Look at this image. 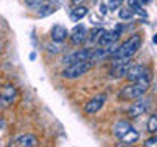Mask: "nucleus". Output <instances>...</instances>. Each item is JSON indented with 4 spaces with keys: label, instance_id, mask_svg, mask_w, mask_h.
<instances>
[{
    "label": "nucleus",
    "instance_id": "17",
    "mask_svg": "<svg viewBox=\"0 0 157 147\" xmlns=\"http://www.w3.org/2000/svg\"><path fill=\"white\" fill-rule=\"evenodd\" d=\"M128 5H129V8L132 10V13H137V15H141V17H146L144 7H142V3L139 2V0H128Z\"/></svg>",
    "mask_w": 157,
    "mask_h": 147
},
{
    "label": "nucleus",
    "instance_id": "8",
    "mask_svg": "<svg viewBox=\"0 0 157 147\" xmlns=\"http://www.w3.org/2000/svg\"><path fill=\"white\" fill-rule=\"evenodd\" d=\"M105 101H106V95H105V93H100V95L90 98V100L85 103V106H83L85 115H95V113H98L101 110V106L105 105Z\"/></svg>",
    "mask_w": 157,
    "mask_h": 147
},
{
    "label": "nucleus",
    "instance_id": "27",
    "mask_svg": "<svg viewBox=\"0 0 157 147\" xmlns=\"http://www.w3.org/2000/svg\"><path fill=\"white\" fill-rule=\"evenodd\" d=\"M139 2H141L142 5H147V3H151V2H152V0H139Z\"/></svg>",
    "mask_w": 157,
    "mask_h": 147
},
{
    "label": "nucleus",
    "instance_id": "25",
    "mask_svg": "<svg viewBox=\"0 0 157 147\" xmlns=\"http://www.w3.org/2000/svg\"><path fill=\"white\" fill-rule=\"evenodd\" d=\"M48 51H49V52H59L61 49L56 47V46H48Z\"/></svg>",
    "mask_w": 157,
    "mask_h": 147
},
{
    "label": "nucleus",
    "instance_id": "21",
    "mask_svg": "<svg viewBox=\"0 0 157 147\" xmlns=\"http://www.w3.org/2000/svg\"><path fill=\"white\" fill-rule=\"evenodd\" d=\"M147 129H149V132H152V134L157 131V116L155 115H151L149 123H147Z\"/></svg>",
    "mask_w": 157,
    "mask_h": 147
},
{
    "label": "nucleus",
    "instance_id": "1",
    "mask_svg": "<svg viewBox=\"0 0 157 147\" xmlns=\"http://www.w3.org/2000/svg\"><path fill=\"white\" fill-rule=\"evenodd\" d=\"M141 36L139 34H132L131 38H128L123 44H120L116 49V52L111 56V59H131L137 52V49L141 47Z\"/></svg>",
    "mask_w": 157,
    "mask_h": 147
},
{
    "label": "nucleus",
    "instance_id": "9",
    "mask_svg": "<svg viewBox=\"0 0 157 147\" xmlns=\"http://www.w3.org/2000/svg\"><path fill=\"white\" fill-rule=\"evenodd\" d=\"M87 28L83 24H77V26H74L72 33H69V38H71V43L74 46H78V44H83L87 41Z\"/></svg>",
    "mask_w": 157,
    "mask_h": 147
},
{
    "label": "nucleus",
    "instance_id": "15",
    "mask_svg": "<svg viewBox=\"0 0 157 147\" xmlns=\"http://www.w3.org/2000/svg\"><path fill=\"white\" fill-rule=\"evenodd\" d=\"M87 13H88L87 7H83V5H74V8L71 10V20L72 21H78V20H82Z\"/></svg>",
    "mask_w": 157,
    "mask_h": 147
},
{
    "label": "nucleus",
    "instance_id": "6",
    "mask_svg": "<svg viewBox=\"0 0 157 147\" xmlns=\"http://www.w3.org/2000/svg\"><path fill=\"white\" fill-rule=\"evenodd\" d=\"M92 52H93V49H88V47L77 49V51L64 56L62 62H64V66H69V64H74V62H78V61H92Z\"/></svg>",
    "mask_w": 157,
    "mask_h": 147
},
{
    "label": "nucleus",
    "instance_id": "4",
    "mask_svg": "<svg viewBox=\"0 0 157 147\" xmlns=\"http://www.w3.org/2000/svg\"><path fill=\"white\" fill-rule=\"evenodd\" d=\"M124 77L129 82H151L152 72L147 66H142V64H131L129 69L126 70Z\"/></svg>",
    "mask_w": 157,
    "mask_h": 147
},
{
    "label": "nucleus",
    "instance_id": "26",
    "mask_svg": "<svg viewBox=\"0 0 157 147\" xmlns=\"http://www.w3.org/2000/svg\"><path fill=\"white\" fill-rule=\"evenodd\" d=\"M83 2H85V0H72V3H74V5H82Z\"/></svg>",
    "mask_w": 157,
    "mask_h": 147
},
{
    "label": "nucleus",
    "instance_id": "22",
    "mask_svg": "<svg viewBox=\"0 0 157 147\" xmlns=\"http://www.w3.org/2000/svg\"><path fill=\"white\" fill-rule=\"evenodd\" d=\"M25 2H26L29 7H33V8H38L39 5H43L44 3V0H25Z\"/></svg>",
    "mask_w": 157,
    "mask_h": 147
},
{
    "label": "nucleus",
    "instance_id": "20",
    "mask_svg": "<svg viewBox=\"0 0 157 147\" xmlns=\"http://www.w3.org/2000/svg\"><path fill=\"white\" fill-rule=\"evenodd\" d=\"M118 15H120L121 20H131L132 17H134V13H132V10L129 7H128V8H120Z\"/></svg>",
    "mask_w": 157,
    "mask_h": 147
},
{
    "label": "nucleus",
    "instance_id": "2",
    "mask_svg": "<svg viewBox=\"0 0 157 147\" xmlns=\"http://www.w3.org/2000/svg\"><path fill=\"white\" fill-rule=\"evenodd\" d=\"M151 82H129L124 85L118 93V98L121 100H136L139 96H144L146 92L149 90Z\"/></svg>",
    "mask_w": 157,
    "mask_h": 147
},
{
    "label": "nucleus",
    "instance_id": "13",
    "mask_svg": "<svg viewBox=\"0 0 157 147\" xmlns=\"http://www.w3.org/2000/svg\"><path fill=\"white\" fill-rule=\"evenodd\" d=\"M15 96H17V88H15L13 85H7L2 88V92H0V100H2V103L5 106L12 105Z\"/></svg>",
    "mask_w": 157,
    "mask_h": 147
},
{
    "label": "nucleus",
    "instance_id": "23",
    "mask_svg": "<svg viewBox=\"0 0 157 147\" xmlns=\"http://www.w3.org/2000/svg\"><path fill=\"white\" fill-rule=\"evenodd\" d=\"M144 145H146V147H154V145H157V137H149V139L144 142Z\"/></svg>",
    "mask_w": 157,
    "mask_h": 147
},
{
    "label": "nucleus",
    "instance_id": "5",
    "mask_svg": "<svg viewBox=\"0 0 157 147\" xmlns=\"http://www.w3.org/2000/svg\"><path fill=\"white\" fill-rule=\"evenodd\" d=\"M149 108H151V98L139 96V98H136V101L131 103L129 110H128V116L137 118V116H141V115H144V113L149 111Z\"/></svg>",
    "mask_w": 157,
    "mask_h": 147
},
{
    "label": "nucleus",
    "instance_id": "7",
    "mask_svg": "<svg viewBox=\"0 0 157 147\" xmlns=\"http://www.w3.org/2000/svg\"><path fill=\"white\" fill-rule=\"evenodd\" d=\"M131 66V59H113V66L110 70V75L113 78H121L126 75V70Z\"/></svg>",
    "mask_w": 157,
    "mask_h": 147
},
{
    "label": "nucleus",
    "instance_id": "19",
    "mask_svg": "<svg viewBox=\"0 0 157 147\" xmlns=\"http://www.w3.org/2000/svg\"><path fill=\"white\" fill-rule=\"evenodd\" d=\"M101 33H103V29H101V28H95L90 34H87V41H90L92 44H93V43H97Z\"/></svg>",
    "mask_w": 157,
    "mask_h": 147
},
{
    "label": "nucleus",
    "instance_id": "18",
    "mask_svg": "<svg viewBox=\"0 0 157 147\" xmlns=\"http://www.w3.org/2000/svg\"><path fill=\"white\" fill-rule=\"evenodd\" d=\"M38 10H39V15H41V17H46V15H51V13L56 12V7H54L52 3H43L38 7Z\"/></svg>",
    "mask_w": 157,
    "mask_h": 147
},
{
    "label": "nucleus",
    "instance_id": "11",
    "mask_svg": "<svg viewBox=\"0 0 157 147\" xmlns=\"http://www.w3.org/2000/svg\"><path fill=\"white\" fill-rule=\"evenodd\" d=\"M69 38V29L62 24H54L51 29V39L54 43H64Z\"/></svg>",
    "mask_w": 157,
    "mask_h": 147
},
{
    "label": "nucleus",
    "instance_id": "24",
    "mask_svg": "<svg viewBox=\"0 0 157 147\" xmlns=\"http://www.w3.org/2000/svg\"><path fill=\"white\" fill-rule=\"evenodd\" d=\"M121 3H123V0H110V2H108V7L115 10V8H118V7H120Z\"/></svg>",
    "mask_w": 157,
    "mask_h": 147
},
{
    "label": "nucleus",
    "instance_id": "12",
    "mask_svg": "<svg viewBox=\"0 0 157 147\" xmlns=\"http://www.w3.org/2000/svg\"><path fill=\"white\" fill-rule=\"evenodd\" d=\"M13 145H20V147H34L38 144V139L34 134H21L18 137H15V141L12 142Z\"/></svg>",
    "mask_w": 157,
    "mask_h": 147
},
{
    "label": "nucleus",
    "instance_id": "14",
    "mask_svg": "<svg viewBox=\"0 0 157 147\" xmlns=\"http://www.w3.org/2000/svg\"><path fill=\"white\" fill-rule=\"evenodd\" d=\"M120 141L123 142V144H134V142H137L139 141V132H137L134 127H129L124 134H123L121 137H120Z\"/></svg>",
    "mask_w": 157,
    "mask_h": 147
},
{
    "label": "nucleus",
    "instance_id": "3",
    "mask_svg": "<svg viewBox=\"0 0 157 147\" xmlns=\"http://www.w3.org/2000/svg\"><path fill=\"white\" fill-rule=\"evenodd\" d=\"M92 67H93V61H78L66 66V69L61 72V75L64 78H78L85 75L88 70H92Z\"/></svg>",
    "mask_w": 157,
    "mask_h": 147
},
{
    "label": "nucleus",
    "instance_id": "16",
    "mask_svg": "<svg viewBox=\"0 0 157 147\" xmlns=\"http://www.w3.org/2000/svg\"><path fill=\"white\" fill-rule=\"evenodd\" d=\"M131 127V124L128 121H118L115 126H113V136L116 137V139H120V137L124 134V132Z\"/></svg>",
    "mask_w": 157,
    "mask_h": 147
},
{
    "label": "nucleus",
    "instance_id": "10",
    "mask_svg": "<svg viewBox=\"0 0 157 147\" xmlns=\"http://www.w3.org/2000/svg\"><path fill=\"white\" fill-rule=\"evenodd\" d=\"M120 34H121V26H116L115 29H111V31H105V29H103V33L100 34V38H98L97 43L100 44V46H108L110 43L118 41Z\"/></svg>",
    "mask_w": 157,
    "mask_h": 147
}]
</instances>
